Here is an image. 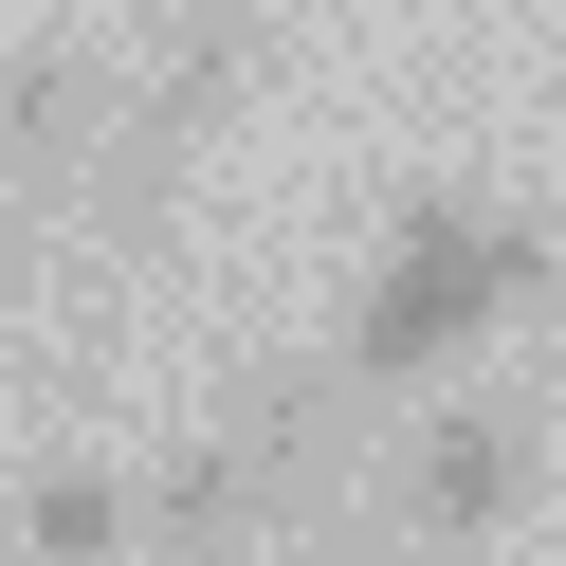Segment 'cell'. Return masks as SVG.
<instances>
[{"label":"cell","mask_w":566,"mask_h":566,"mask_svg":"<svg viewBox=\"0 0 566 566\" xmlns=\"http://www.w3.org/2000/svg\"><path fill=\"white\" fill-rule=\"evenodd\" d=\"M548 256H566L548 220H512V201H475V184H420L402 220H384L366 293H347V384H457V347H475L493 311L548 293Z\"/></svg>","instance_id":"6da1fadb"},{"label":"cell","mask_w":566,"mask_h":566,"mask_svg":"<svg viewBox=\"0 0 566 566\" xmlns=\"http://www.w3.org/2000/svg\"><path fill=\"white\" fill-rule=\"evenodd\" d=\"M311 475H329V384L311 366H238V402L201 420L165 475H128V548L165 566H256L311 530Z\"/></svg>","instance_id":"7a4b0ae2"},{"label":"cell","mask_w":566,"mask_h":566,"mask_svg":"<svg viewBox=\"0 0 566 566\" xmlns=\"http://www.w3.org/2000/svg\"><path fill=\"white\" fill-rule=\"evenodd\" d=\"M238 74H256V38H238V0H184V55H165V74H147V92L111 111V147H92V201H74V220L111 238V256H128V238H165V201H184L201 128L238 111Z\"/></svg>","instance_id":"3957f363"},{"label":"cell","mask_w":566,"mask_h":566,"mask_svg":"<svg viewBox=\"0 0 566 566\" xmlns=\"http://www.w3.org/2000/svg\"><path fill=\"white\" fill-rule=\"evenodd\" d=\"M530 512V402H420V439H402V475H384V530L402 548H493V530Z\"/></svg>","instance_id":"277c9868"},{"label":"cell","mask_w":566,"mask_h":566,"mask_svg":"<svg viewBox=\"0 0 566 566\" xmlns=\"http://www.w3.org/2000/svg\"><path fill=\"white\" fill-rule=\"evenodd\" d=\"M92 147H111V55L92 38H19L0 55V220L38 238L55 201H92Z\"/></svg>","instance_id":"5b68a950"},{"label":"cell","mask_w":566,"mask_h":566,"mask_svg":"<svg viewBox=\"0 0 566 566\" xmlns=\"http://www.w3.org/2000/svg\"><path fill=\"white\" fill-rule=\"evenodd\" d=\"M0 548H19V566H128V475H92V457L19 475V493H0Z\"/></svg>","instance_id":"8992f818"},{"label":"cell","mask_w":566,"mask_h":566,"mask_svg":"<svg viewBox=\"0 0 566 566\" xmlns=\"http://www.w3.org/2000/svg\"><path fill=\"white\" fill-rule=\"evenodd\" d=\"M548 293H566V256H548Z\"/></svg>","instance_id":"52a82bcc"}]
</instances>
